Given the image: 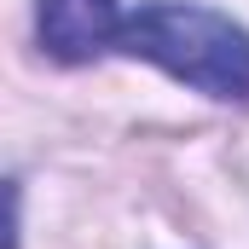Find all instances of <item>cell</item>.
<instances>
[{"label": "cell", "instance_id": "obj_2", "mask_svg": "<svg viewBox=\"0 0 249 249\" xmlns=\"http://www.w3.org/2000/svg\"><path fill=\"white\" fill-rule=\"evenodd\" d=\"M122 6L116 0H41L35 6V29H41V47L58 64H87L93 53L116 47L122 35Z\"/></svg>", "mask_w": 249, "mask_h": 249}, {"label": "cell", "instance_id": "obj_1", "mask_svg": "<svg viewBox=\"0 0 249 249\" xmlns=\"http://www.w3.org/2000/svg\"><path fill=\"white\" fill-rule=\"evenodd\" d=\"M116 47L209 99H249V29L226 12L191 0H145L122 18Z\"/></svg>", "mask_w": 249, "mask_h": 249}]
</instances>
